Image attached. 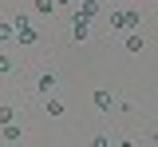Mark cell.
<instances>
[{"instance_id": "5", "label": "cell", "mask_w": 158, "mask_h": 147, "mask_svg": "<svg viewBox=\"0 0 158 147\" xmlns=\"http://www.w3.org/2000/svg\"><path fill=\"white\" fill-rule=\"evenodd\" d=\"M111 104H115L111 91H95V107H99V111H111Z\"/></svg>"}, {"instance_id": "2", "label": "cell", "mask_w": 158, "mask_h": 147, "mask_svg": "<svg viewBox=\"0 0 158 147\" xmlns=\"http://www.w3.org/2000/svg\"><path fill=\"white\" fill-rule=\"evenodd\" d=\"M107 24H111V32H123V28H127V12H123V8H111V12H107Z\"/></svg>"}, {"instance_id": "12", "label": "cell", "mask_w": 158, "mask_h": 147, "mask_svg": "<svg viewBox=\"0 0 158 147\" xmlns=\"http://www.w3.org/2000/svg\"><path fill=\"white\" fill-rule=\"evenodd\" d=\"M56 8V0H36V12H52Z\"/></svg>"}, {"instance_id": "8", "label": "cell", "mask_w": 158, "mask_h": 147, "mask_svg": "<svg viewBox=\"0 0 158 147\" xmlns=\"http://www.w3.org/2000/svg\"><path fill=\"white\" fill-rule=\"evenodd\" d=\"M127 28H131V32H138V28H142V16H138V12H131V8H127Z\"/></svg>"}, {"instance_id": "14", "label": "cell", "mask_w": 158, "mask_h": 147, "mask_svg": "<svg viewBox=\"0 0 158 147\" xmlns=\"http://www.w3.org/2000/svg\"><path fill=\"white\" fill-rule=\"evenodd\" d=\"M12 68H16V64L8 60V56H0V72H12Z\"/></svg>"}, {"instance_id": "10", "label": "cell", "mask_w": 158, "mask_h": 147, "mask_svg": "<svg viewBox=\"0 0 158 147\" xmlns=\"http://www.w3.org/2000/svg\"><path fill=\"white\" fill-rule=\"evenodd\" d=\"M4 139H8V143H16V139H20V127H8V123H4Z\"/></svg>"}, {"instance_id": "13", "label": "cell", "mask_w": 158, "mask_h": 147, "mask_svg": "<svg viewBox=\"0 0 158 147\" xmlns=\"http://www.w3.org/2000/svg\"><path fill=\"white\" fill-rule=\"evenodd\" d=\"M91 147H111V139H107V135H95V139H91Z\"/></svg>"}, {"instance_id": "6", "label": "cell", "mask_w": 158, "mask_h": 147, "mask_svg": "<svg viewBox=\"0 0 158 147\" xmlns=\"http://www.w3.org/2000/svg\"><path fill=\"white\" fill-rule=\"evenodd\" d=\"M123 48H127V52H142V36H138V32H131V36L123 40Z\"/></svg>"}, {"instance_id": "9", "label": "cell", "mask_w": 158, "mask_h": 147, "mask_svg": "<svg viewBox=\"0 0 158 147\" xmlns=\"http://www.w3.org/2000/svg\"><path fill=\"white\" fill-rule=\"evenodd\" d=\"M12 36H16V24H0V44L12 40Z\"/></svg>"}, {"instance_id": "7", "label": "cell", "mask_w": 158, "mask_h": 147, "mask_svg": "<svg viewBox=\"0 0 158 147\" xmlns=\"http://www.w3.org/2000/svg\"><path fill=\"white\" fill-rule=\"evenodd\" d=\"M48 115H63V100H56V96H48Z\"/></svg>"}, {"instance_id": "1", "label": "cell", "mask_w": 158, "mask_h": 147, "mask_svg": "<svg viewBox=\"0 0 158 147\" xmlns=\"http://www.w3.org/2000/svg\"><path fill=\"white\" fill-rule=\"evenodd\" d=\"M87 24H91V16H83L75 8V16H71V28H75V40H87Z\"/></svg>"}, {"instance_id": "11", "label": "cell", "mask_w": 158, "mask_h": 147, "mask_svg": "<svg viewBox=\"0 0 158 147\" xmlns=\"http://www.w3.org/2000/svg\"><path fill=\"white\" fill-rule=\"evenodd\" d=\"M12 119H16V111L12 107H0V123H12Z\"/></svg>"}, {"instance_id": "3", "label": "cell", "mask_w": 158, "mask_h": 147, "mask_svg": "<svg viewBox=\"0 0 158 147\" xmlns=\"http://www.w3.org/2000/svg\"><path fill=\"white\" fill-rule=\"evenodd\" d=\"M79 12L95 20V16H103V4H99V0H83V4H79Z\"/></svg>"}, {"instance_id": "4", "label": "cell", "mask_w": 158, "mask_h": 147, "mask_svg": "<svg viewBox=\"0 0 158 147\" xmlns=\"http://www.w3.org/2000/svg\"><path fill=\"white\" fill-rule=\"evenodd\" d=\"M36 87L44 91V96H52V87H56V76H52V72H44V76L36 80Z\"/></svg>"}, {"instance_id": "15", "label": "cell", "mask_w": 158, "mask_h": 147, "mask_svg": "<svg viewBox=\"0 0 158 147\" xmlns=\"http://www.w3.org/2000/svg\"><path fill=\"white\" fill-rule=\"evenodd\" d=\"M75 4H83V0H75Z\"/></svg>"}]
</instances>
